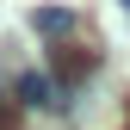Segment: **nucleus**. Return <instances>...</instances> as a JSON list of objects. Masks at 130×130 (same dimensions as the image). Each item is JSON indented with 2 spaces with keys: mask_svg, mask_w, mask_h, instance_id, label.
<instances>
[{
  "mask_svg": "<svg viewBox=\"0 0 130 130\" xmlns=\"http://www.w3.org/2000/svg\"><path fill=\"white\" fill-rule=\"evenodd\" d=\"M19 105H31V111H62L68 105V93H62V80L56 74H19Z\"/></svg>",
  "mask_w": 130,
  "mask_h": 130,
  "instance_id": "nucleus-1",
  "label": "nucleus"
},
{
  "mask_svg": "<svg viewBox=\"0 0 130 130\" xmlns=\"http://www.w3.org/2000/svg\"><path fill=\"white\" fill-rule=\"evenodd\" d=\"M31 31H37V37H68V31H74V12L68 6H37V12H31Z\"/></svg>",
  "mask_w": 130,
  "mask_h": 130,
  "instance_id": "nucleus-2",
  "label": "nucleus"
},
{
  "mask_svg": "<svg viewBox=\"0 0 130 130\" xmlns=\"http://www.w3.org/2000/svg\"><path fill=\"white\" fill-rule=\"evenodd\" d=\"M56 74H62V93L74 99V80L93 74V50H87V56H80V50H56Z\"/></svg>",
  "mask_w": 130,
  "mask_h": 130,
  "instance_id": "nucleus-3",
  "label": "nucleus"
},
{
  "mask_svg": "<svg viewBox=\"0 0 130 130\" xmlns=\"http://www.w3.org/2000/svg\"><path fill=\"white\" fill-rule=\"evenodd\" d=\"M12 124H19V105H12L6 93H0V130H12Z\"/></svg>",
  "mask_w": 130,
  "mask_h": 130,
  "instance_id": "nucleus-4",
  "label": "nucleus"
}]
</instances>
